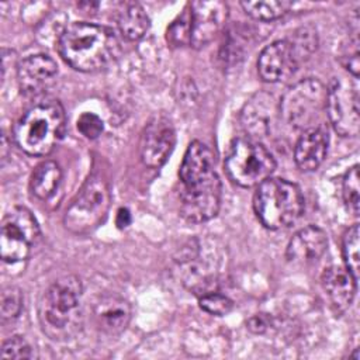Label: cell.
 <instances>
[{"instance_id":"obj_2","label":"cell","mask_w":360,"mask_h":360,"mask_svg":"<svg viewBox=\"0 0 360 360\" xmlns=\"http://www.w3.org/2000/svg\"><path fill=\"white\" fill-rule=\"evenodd\" d=\"M58 49L62 59L73 69L96 72L115 59L120 42L111 28L77 21L62 31Z\"/></svg>"},{"instance_id":"obj_29","label":"cell","mask_w":360,"mask_h":360,"mask_svg":"<svg viewBox=\"0 0 360 360\" xmlns=\"http://www.w3.org/2000/svg\"><path fill=\"white\" fill-rule=\"evenodd\" d=\"M77 129L83 136L89 139H96L101 135L104 125L98 115L93 112H83L77 120Z\"/></svg>"},{"instance_id":"obj_10","label":"cell","mask_w":360,"mask_h":360,"mask_svg":"<svg viewBox=\"0 0 360 360\" xmlns=\"http://www.w3.org/2000/svg\"><path fill=\"white\" fill-rule=\"evenodd\" d=\"M326 115L333 129L342 136H357L360 129L359 90L356 83L335 77L326 94Z\"/></svg>"},{"instance_id":"obj_16","label":"cell","mask_w":360,"mask_h":360,"mask_svg":"<svg viewBox=\"0 0 360 360\" xmlns=\"http://www.w3.org/2000/svg\"><path fill=\"white\" fill-rule=\"evenodd\" d=\"M328 248V238L323 229L308 225L300 229L288 242L285 256L292 263H311L318 260Z\"/></svg>"},{"instance_id":"obj_14","label":"cell","mask_w":360,"mask_h":360,"mask_svg":"<svg viewBox=\"0 0 360 360\" xmlns=\"http://www.w3.org/2000/svg\"><path fill=\"white\" fill-rule=\"evenodd\" d=\"M58 75L56 62L45 55H31L22 59L17 68V80L22 94L35 97L53 84Z\"/></svg>"},{"instance_id":"obj_21","label":"cell","mask_w":360,"mask_h":360,"mask_svg":"<svg viewBox=\"0 0 360 360\" xmlns=\"http://www.w3.org/2000/svg\"><path fill=\"white\" fill-rule=\"evenodd\" d=\"M62 180V170L53 160L41 162L31 174V191L41 200L51 198Z\"/></svg>"},{"instance_id":"obj_3","label":"cell","mask_w":360,"mask_h":360,"mask_svg":"<svg viewBox=\"0 0 360 360\" xmlns=\"http://www.w3.org/2000/svg\"><path fill=\"white\" fill-rule=\"evenodd\" d=\"M66 117L58 100H42L31 105L15 122L13 136L17 146L31 156H45L62 139Z\"/></svg>"},{"instance_id":"obj_4","label":"cell","mask_w":360,"mask_h":360,"mask_svg":"<svg viewBox=\"0 0 360 360\" xmlns=\"http://www.w3.org/2000/svg\"><path fill=\"white\" fill-rule=\"evenodd\" d=\"M82 284L75 276L55 281L42 295L38 316L44 332L52 339L68 338L80 321Z\"/></svg>"},{"instance_id":"obj_23","label":"cell","mask_w":360,"mask_h":360,"mask_svg":"<svg viewBox=\"0 0 360 360\" xmlns=\"http://www.w3.org/2000/svg\"><path fill=\"white\" fill-rule=\"evenodd\" d=\"M342 252L346 269L357 280L360 270V253H359V225L349 228L343 236Z\"/></svg>"},{"instance_id":"obj_25","label":"cell","mask_w":360,"mask_h":360,"mask_svg":"<svg viewBox=\"0 0 360 360\" xmlns=\"http://www.w3.org/2000/svg\"><path fill=\"white\" fill-rule=\"evenodd\" d=\"M22 309V292L17 287H7L1 292L0 315L1 321L15 319Z\"/></svg>"},{"instance_id":"obj_15","label":"cell","mask_w":360,"mask_h":360,"mask_svg":"<svg viewBox=\"0 0 360 360\" xmlns=\"http://www.w3.org/2000/svg\"><path fill=\"white\" fill-rule=\"evenodd\" d=\"M93 319L101 332L120 335L131 321V305L118 295H103L93 305Z\"/></svg>"},{"instance_id":"obj_7","label":"cell","mask_w":360,"mask_h":360,"mask_svg":"<svg viewBox=\"0 0 360 360\" xmlns=\"http://www.w3.org/2000/svg\"><path fill=\"white\" fill-rule=\"evenodd\" d=\"M110 204L108 183L100 174H91L68 207L63 224L72 233L87 235L105 219Z\"/></svg>"},{"instance_id":"obj_22","label":"cell","mask_w":360,"mask_h":360,"mask_svg":"<svg viewBox=\"0 0 360 360\" xmlns=\"http://www.w3.org/2000/svg\"><path fill=\"white\" fill-rule=\"evenodd\" d=\"M242 8L248 15L260 21H271L283 17L291 8L292 3L287 0H267V1H242Z\"/></svg>"},{"instance_id":"obj_13","label":"cell","mask_w":360,"mask_h":360,"mask_svg":"<svg viewBox=\"0 0 360 360\" xmlns=\"http://www.w3.org/2000/svg\"><path fill=\"white\" fill-rule=\"evenodd\" d=\"M176 142V134L172 121L163 114L153 115L143 128L139 153L145 166L156 169L165 165Z\"/></svg>"},{"instance_id":"obj_26","label":"cell","mask_w":360,"mask_h":360,"mask_svg":"<svg viewBox=\"0 0 360 360\" xmlns=\"http://www.w3.org/2000/svg\"><path fill=\"white\" fill-rule=\"evenodd\" d=\"M200 307L211 315L222 316L232 309V301L218 291H212L200 297Z\"/></svg>"},{"instance_id":"obj_12","label":"cell","mask_w":360,"mask_h":360,"mask_svg":"<svg viewBox=\"0 0 360 360\" xmlns=\"http://www.w3.org/2000/svg\"><path fill=\"white\" fill-rule=\"evenodd\" d=\"M190 45L202 48L225 27L228 6L219 0H200L190 4Z\"/></svg>"},{"instance_id":"obj_1","label":"cell","mask_w":360,"mask_h":360,"mask_svg":"<svg viewBox=\"0 0 360 360\" xmlns=\"http://www.w3.org/2000/svg\"><path fill=\"white\" fill-rule=\"evenodd\" d=\"M179 176L181 180L180 212L188 222H205L214 218L221 207L222 187L215 172L211 149L193 141L181 160Z\"/></svg>"},{"instance_id":"obj_11","label":"cell","mask_w":360,"mask_h":360,"mask_svg":"<svg viewBox=\"0 0 360 360\" xmlns=\"http://www.w3.org/2000/svg\"><path fill=\"white\" fill-rule=\"evenodd\" d=\"M311 55L290 37L277 39L263 48L257 59V70L264 82L276 83L288 79Z\"/></svg>"},{"instance_id":"obj_24","label":"cell","mask_w":360,"mask_h":360,"mask_svg":"<svg viewBox=\"0 0 360 360\" xmlns=\"http://www.w3.org/2000/svg\"><path fill=\"white\" fill-rule=\"evenodd\" d=\"M359 166L354 165L346 172L342 186L345 204L349 208V211H352L354 215H357L359 212Z\"/></svg>"},{"instance_id":"obj_8","label":"cell","mask_w":360,"mask_h":360,"mask_svg":"<svg viewBox=\"0 0 360 360\" xmlns=\"http://www.w3.org/2000/svg\"><path fill=\"white\" fill-rule=\"evenodd\" d=\"M274 169L273 155L260 142L250 138H238L231 143L225 159V170L238 186H259L270 177Z\"/></svg>"},{"instance_id":"obj_31","label":"cell","mask_w":360,"mask_h":360,"mask_svg":"<svg viewBox=\"0 0 360 360\" xmlns=\"http://www.w3.org/2000/svg\"><path fill=\"white\" fill-rule=\"evenodd\" d=\"M269 323H270V321H269L267 316H264L263 314H260V315L257 314V315H255V316H252V318L249 319L248 328H249L252 332H255V333H263L264 330H267Z\"/></svg>"},{"instance_id":"obj_5","label":"cell","mask_w":360,"mask_h":360,"mask_svg":"<svg viewBox=\"0 0 360 360\" xmlns=\"http://www.w3.org/2000/svg\"><path fill=\"white\" fill-rule=\"evenodd\" d=\"M304 197L298 186L284 179H267L257 186L253 197L256 217L267 229H283L300 219Z\"/></svg>"},{"instance_id":"obj_32","label":"cell","mask_w":360,"mask_h":360,"mask_svg":"<svg viewBox=\"0 0 360 360\" xmlns=\"http://www.w3.org/2000/svg\"><path fill=\"white\" fill-rule=\"evenodd\" d=\"M115 224L118 228H127L131 224V214L127 208H120L117 211V217H115Z\"/></svg>"},{"instance_id":"obj_18","label":"cell","mask_w":360,"mask_h":360,"mask_svg":"<svg viewBox=\"0 0 360 360\" xmlns=\"http://www.w3.org/2000/svg\"><path fill=\"white\" fill-rule=\"evenodd\" d=\"M322 287L326 291L332 305L338 312L347 309L356 294L357 280L346 267L330 266L325 269L321 277Z\"/></svg>"},{"instance_id":"obj_28","label":"cell","mask_w":360,"mask_h":360,"mask_svg":"<svg viewBox=\"0 0 360 360\" xmlns=\"http://www.w3.org/2000/svg\"><path fill=\"white\" fill-rule=\"evenodd\" d=\"M339 59H340V63H342L354 77L359 76L360 62H359V39H357V35H354L353 39H349V44L343 46Z\"/></svg>"},{"instance_id":"obj_30","label":"cell","mask_w":360,"mask_h":360,"mask_svg":"<svg viewBox=\"0 0 360 360\" xmlns=\"http://www.w3.org/2000/svg\"><path fill=\"white\" fill-rule=\"evenodd\" d=\"M167 39L173 45H184L187 42L190 44V14L187 20L181 17L170 25L167 30Z\"/></svg>"},{"instance_id":"obj_19","label":"cell","mask_w":360,"mask_h":360,"mask_svg":"<svg viewBox=\"0 0 360 360\" xmlns=\"http://www.w3.org/2000/svg\"><path fill=\"white\" fill-rule=\"evenodd\" d=\"M115 21L121 34L131 39L142 38L149 30V17L138 3H122L115 14Z\"/></svg>"},{"instance_id":"obj_27","label":"cell","mask_w":360,"mask_h":360,"mask_svg":"<svg viewBox=\"0 0 360 360\" xmlns=\"http://www.w3.org/2000/svg\"><path fill=\"white\" fill-rule=\"evenodd\" d=\"M1 357L3 359H31L32 349L22 336H13L3 342Z\"/></svg>"},{"instance_id":"obj_20","label":"cell","mask_w":360,"mask_h":360,"mask_svg":"<svg viewBox=\"0 0 360 360\" xmlns=\"http://www.w3.org/2000/svg\"><path fill=\"white\" fill-rule=\"evenodd\" d=\"M271 97L266 94H257L246 104L242 114V122L245 129L253 136H262L267 134L269 124L271 120Z\"/></svg>"},{"instance_id":"obj_9","label":"cell","mask_w":360,"mask_h":360,"mask_svg":"<svg viewBox=\"0 0 360 360\" xmlns=\"http://www.w3.org/2000/svg\"><path fill=\"white\" fill-rule=\"evenodd\" d=\"M41 236L34 214L25 207H14L1 221L0 253L6 263H20L30 257Z\"/></svg>"},{"instance_id":"obj_6","label":"cell","mask_w":360,"mask_h":360,"mask_svg":"<svg viewBox=\"0 0 360 360\" xmlns=\"http://www.w3.org/2000/svg\"><path fill=\"white\" fill-rule=\"evenodd\" d=\"M328 89L318 79H304L290 86L280 100V114L292 128L307 131L321 127L326 112Z\"/></svg>"},{"instance_id":"obj_17","label":"cell","mask_w":360,"mask_h":360,"mask_svg":"<svg viewBox=\"0 0 360 360\" xmlns=\"http://www.w3.org/2000/svg\"><path fill=\"white\" fill-rule=\"evenodd\" d=\"M328 132L322 127L302 131L294 149V160L300 170L312 172L321 166L328 152Z\"/></svg>"}]
</instances>
